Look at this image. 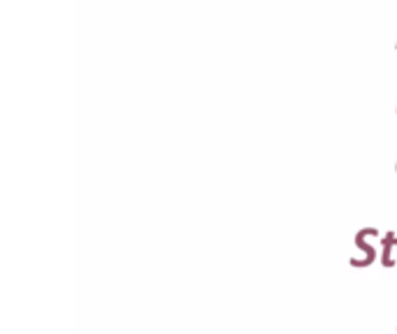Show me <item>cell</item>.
<instances>
[{
  "label": "cell",
  "instance_id": "6da1fadb",
  "mask_svg": "<svg viewBox=\"0 0 397 334\" xmlns=\"http://www.w3.org/2000/svg\"><path fill=\"white\" fill-rule=\"evenodd\" d=\"M393 244H395V237H393V234H386V237H383V265H386V267H391V265L395 263L393 256H391Z\"/></svg>",
  "mask_w": 397,
  "mask_h": 334
}]
</instances>
